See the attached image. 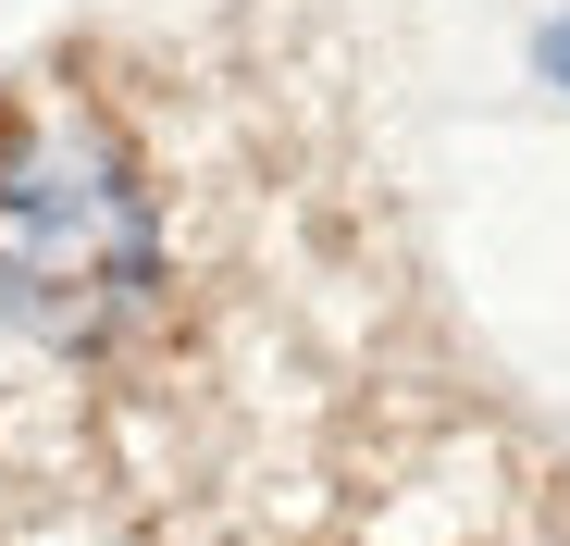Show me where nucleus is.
<instances>
[{
  "label": "nucleus",
  "instance_id": "obj_1",
  "mask_svg": "<svg viewBox=\"0 0 570 546\" xmlns=\"http://www.w3.org/2000/svg\"><path fill=\"white\" fill-rule=\"evenodd\" d=\"M137 273H149V212L100 137H38L0 174V299L26 323L87 335L100 311L137 299Z\"/></svg>",
  "mask_w": 570,
  "mask_h": 546
}]
</instances>
